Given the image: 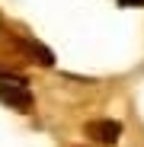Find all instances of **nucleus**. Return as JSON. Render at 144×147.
Segmentation results:
<instances>
[{
  "mask_svg": "<svg viewBox=\"0 0 144 147\" xmlns=\"http://www.w3.org/2000/svg\"><path fill=\"white\" fill-rule=\"evenodd\" d=\"M0 102L16 109V112H32V93H29L26 80L3 77V74H0Z\"/></svg>",
  "mask_w": 144,
  "mask_h": 147,
  "instance_id": "f257e3e1",
  "label": "nucleus"
},
{
  "mask_svg": "<svg viewBox=\"0 0 144 147\" xmlns=\"http://www.w3.org/2000/svg\"><path fill=\"white\" fill-rule=\"evenodd\" d=\"M93 131H96V138H99L103 144H115L118 134H122V125H118V121H96Z\"/></svg>",
  "mask_w": 144,
  "mask_h": 147,
  "instance_id": "f03ea898",
  "label": "nucleus"
},
{
  "mask_svg": "<svg viewBox=\"0 0 144 147\" xmlns=\"http://www.w3.org/2000/svg\"><path fill=\"white\" fill-rule=\"evenodd\" d=\"M10 55H16V48L7 42V32L3 29H0V61H3V64H13L16 58H10Z\"/></svg>",
  "mask_w": 144,
  "mask_h": 147,
  "instance_id": "7ed1b4c3",
  "label": "nucleus"
},
{
  "mask_svg": "<svg viewBox=\"0 0 144 147\" xmlns=\"http://www.w3.org/2000/svg\"><path fill=\"white\" fill-rule=\"evenodd\" d=\"M118 3H125V7H131V3H144V0H118Z\"/></svg>",
  "mask_w": 144,
  "mask_h": 147,
  "instance_id": "20e7f679",
  "label": "nucleus"
}]
</instances>
